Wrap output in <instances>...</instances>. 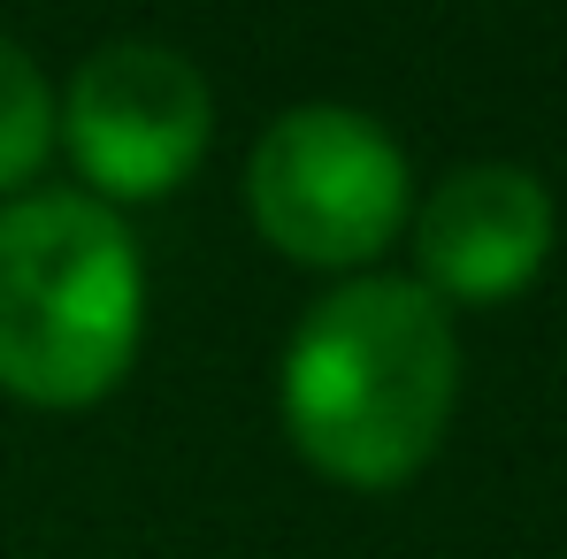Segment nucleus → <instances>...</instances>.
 <instances>
[{
  "mask_svg": "<svg viewBox=\"0 0 567 559\" xmlns=\"http://www.w3.org/2000/svg\"><path fill=\"white\" fill-rule=\"evenodd\" d=\"M461 391L445 299L414 277H353L307 307L284 353V429L346 490H399L437 453Z\"/></svg>",
  "mask_w": 567,
  "mask_h": 559,
  "instance_id": "f257e3e1",
  "label": "nucleus"
},
{
  "mask_svg": "<svg viewBox=\"0 0 567 559\" xmlns=\"http://www.w3.org/2000/svg\"><path fill=\"white\" fill-rule=\"evenodd\" d=\"M146 330V269L115 207L85 191H23L0 207V391L31 406H93Z\"/></svg>",
  "mask_w": 567,
  "mask_h": 559,
  "instance_id": "f03ea898",
  "label": "nucleus"
},
{
  "mask_svg": "<svg viewBox=\"0 0 567 559\" xmlns=\"http://www.w3.org/2000/svg\"><path fill=\"white\" fill-rule=\"evenodd\" d=\"M246 207L284 261L361 269L406 222V154L361 107H284L246 162Z\"/></svg>",
  "mask_w": 567,
  "mask_h": 559,
  "instance_id": "7ed1b4c3",
  "label": "nucleus"
},
{
  "mask_svg": "<svg viewBox=\"0 0 567 559\" xmlns=\"http://www.w3.org/2000/svg\"><path fill=\"white\" fill-rule=\"evenodd\" d=\"M207 123H215L207 77L185 54L146 46V39L100 46L70 77V100L54 107V138H70L100 207L177 191L192 177V162L207 154Z\"/></svg>",
  "mask_w": 567,
  "mask_h": 559,
  "instance_id": "20e7f679",
  "label": "nucleus"
},
{
  "mask_svg": "<svg viewBox=\"0 0 567 559\" xmlns=\"http://www.w3.org/2000/svg\"><path fill=\"white\" fill-rule=\"evenodd\" d=\"M545 253H553V199L514 162L453 169L414 215V261H422L414 283L430 299L498 307L522 283H537Z\"/></svg>",
  "mask_w": 567,
  "mask_h": 559,
  "instance_id": "39448f33",
  "label": "nucleus"
},
{
  "mask_svg": "<svg viewBox=\"0 0 567 559\" xmlns=\"http://www.w3.org/2000/svg\"><path fill=\"white\" fill-rule=\"evenodd\" d=\"M54 154V93L39 77V62L0 39V191H23Z\"/></svg>",
  "mask_w": 567,
  "mask_h": 559,
  "instance_id": "423d86ee",
  "label": "nucleus"
}]
</instances>
